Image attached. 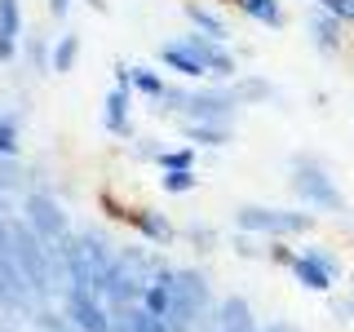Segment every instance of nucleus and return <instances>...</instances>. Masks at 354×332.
Returning a JSON list of instances; mask_svg holds the SVG:
<instances>
[{"label": "nucleus", "instance_id": "38", "mask_svg": "<svg viewBox=\"0 0 354 332\" xmlns=\"http://www.w3.org/2000/svg\"><path fill=\"white\" fill-rule=\"evenodd\" d=\"M217 5H235V0H217Z\"/></svg>", "mask_w": 354, "mask_h": 332}, {"label": "nucleus", "instance_id": "7", "mask_svg": "<svg viewBox=\"0 0 354 332\" xmlns=\"http://www.w3.org/2000/svg\"><path fill=\"white\" fill-rule=\"evenodd\" d=\"M62 315L80 332H111V310L93 288H66L62 293Z\"/></svg>", "mask_w": 354, "mask_h": 332}, {"label": "nucleus", "instance_id": "20", "mask_svg": "<svg viewBox=\"0 0 354 332\" xmlns=\"http://www.w3.org/2000/svg\"><path fill=\"white\" fill-rule=\"evenodd\" d=\"M75 58H80V31H66L53 44V58H49V71H71Z\"/></svg>", "mask_w": 354, "mask_h": 332}, {"label": "nucleus", "instance_id": "27", "mask_svg": "<svg viewBox=\"0 0 354 332\" xmlns=\"http://www.w3.org/2000/svg\"><path fill=\"white\" fill-rule=\"evenodd\" d=\"M49 58H53V49L44 44V36H31V40H27V62H31V71H36V75H44V66H49Z\"/></svg>", "mask_w": 354, "mask_h": 332}, {"label": "nucleus", "instance_id": "31", "mask_svg": "<svg viewBox=\"0 0 354 332\" xmlns=\"http://www.w3.org/2000/svg\"><path fill=\"white\" fill-rule=\"evenodd\" d=\"M133 155L138 160H160V138H133Z\"/></svg>", "mask_w": 354, "mask_h": 332}, {"label": "nucleus", "instance_id": "33", "mask_svg": "<svg viewBox=\"0 0 354 332\" xmlns=\"http://www.w3.org/2000/svg\"><path fill=\"white\" fill-rule=\"evenodd\" d=\"M14 58H18V40L0 31V62H14Z\"/></svg>", "mask_w": 354, "mask_h": 332}, {"label": "nucleus", "instance_id": "8", "mask_svg": "<svg viewBox=\"0 0 354 332\" xmlns=\"http://www.w3.org/2000/svg\"><path fill=\"white\" fill-rule=\"evenodd\" d=\"M124 221L138 230V239L151 243V248H169V243L182 239V230L169 221V213H160V208H147V204H129Z\"/></svg>", "mask_w": 354, "mask_h": 332}, {"label": "nucleus", "instance_id": "16", "mask_svg": "<svg viewBox=\"0 0 354 332\" xmlns=\"http://www.w3.org/2000/svg\"><path fill=\"white\" fill-rule=\"evenodd\" d=\"M230 89H235V98L243 107H261V102H283L279 98V89H274L266 75H235L230 80Z\"/></svg>", "mask_w": 354, "mask_h": 332}, {"label": "nucleus", "instance_id": "1", "mask_svg": "<svg viewBox=\"0 0 354 332\" xmlns=\"http://www.w3.org/2000/svg\"><path fill=\"white\" fill-rule=\"evenodd\" d=\"M160 116L173 120H208V124H230L243 116V102L235 98L230 84H208V89H186V84H169L155 102Z\"/></svg>", "mask_w": 354, "mask_h": 332}, {"label": "nucleus", "instance_id": "19", "mask_svg": "<svg viewBox=\"0 0 354 332\" xmlns=\"http://www.w3.org/2000/svg\"><path fill=\"white\" fill-rule=\"evenodd\" d=\"M129 89L138 98H147V102H160V93L169 84H164V75L155 71V66H147V62H138V66H129Z\"/></svg>", "mask_w": 354, "mask_h": 332}, {"label": "nucleus", "instance_id": "28", "mask_svg": "<svg viewBox=\"0 0 354 332\" xmlns=\"http://www.w3.org/2000/svg\"><path fill=\"white\" fill-rule=\"evenodd\" d=\"M133 332H169L164 328V319H155L151 310H142V302L133 306Z\"/></svg>", "mask_w": 354, "mask_h": 332}, {"label": "nucleus", "instance_id": "11", "mask_svg": "<svg viewBox=\"0 0 354 332\" xmlns=\"http://www.w3.org/2000/svg\"><path fill=\"white\" fill-rule=\"evenodd\" d=\"M129 111H133V89L111 84V93H106V102H102V129L111 133V138H133Z\"/></svg>", "mask_w": 354, "mask_h": 332}, {"label": "nucleus", "instance_id": "26", "mask_svg": "<svg viewBox=\"0 0 354 332\" xmlns=\"http://www.w3.org/2000/svg\"><path fill=\"white\" fill-rule=\"evenodd\" d=\"M0 31L5 36H22V0H0Z\"/></svg>", "mask_w": 354, "mask_h": 332}, {"label": "nucleus", "instance_id": "23", "mask_svg": "<svg viewBox=\"0 0 354 332\" xmlns=\"http://www.w3.org/2000/svg\"><path fill=\"white\" fill-rule=\"evenodd\" d=\"M160 186L169 195H191L199 186V177H195V169H173V173H160Z\"/></svg>", "mask_w": 354, "mask_h": 332}, {"label": "nucleus", "instance_id": "14", "mask_svg": "<svg viewBox=\"0 0 354 332\" xmlns=\"http://www.w3.org/2000/svg\"><path fill=\"white\" fill-rule=\"evenodd\" d=\"M160 66H164V71H173L182 84H186V80H204V75H208L204 66H199V58L186 49L182 40H169V44L160 49Z\"/></svg>", "mask_w": 354, "mask_h": 332}, {"label": "nucleus", "instance_id": "4", "mask_svg": "<svg viewBox=\"0 0 354 332\" xmlns=\"http://www.w3.org/2000/svg\"><path fill=\"white\" fill-rule=\"evenodd\" d=\"M18 217L27 221L44 243L71 239V217H66V208L53 199V191H27V195H22V213Z\"/></svg>", "mask_w": 354, "mask_h": 332}, {"label": "nucleus", "instance_id": "9", "mask_svg": "<svg viewBox=\"0 0 354 332\" xmlns=\"http://www.w3.org/2000/svg\"><path fill=\"white\" fill-rule=\"evenodd\" d=\"M173 293L182 297L191 310L199 315H208V310L217 306V293H213V279H208L199 266H173Z\"/></svg>", "mask_w": 354, "mask_h": 332}, {"label": "nucleus", "instance_id": "37", "mask_svg": "<svg viewBox=\"0 0 354 332\" xmlns=\"http://www.w3.org/2000/svg\"><path fill=\"white\" fill-rule=\"evenodd\" d=\"M88 9H93V14H106V0H84Z\"/></svg>", "mask_w": 354, "mask_h": 332}, {"label": "nucleus", "instance_id": "36", "mask_svg": "<svg viewBox=\"0 0 354 332\" xmlns=\"http://www.w3.org/2000/svg\"><path fill=\"white\" fill-rule=\"evenodd\" d=\"M9 217H14V208H9V195L0 191V221H9Z\"/></svg>", "mask_w": 354, "mask_h": 332}, {"label": "nucleus", "instance_id": "25", "mask_svg": "<svg viewBox=\"0 0 354 332\" xmlns=\"http://www.w3.org/2000/svg\"><path fill=\"white\" fill-rule=\"evenodd\" d=\"M182 239L191 243L195 252H213L217 243H221V239H217V230H213V226H204V221H195V226H186V230H182Z\"/></svg>", "mask_w": 354, "mask_h": 332}, {"label": "nucleus", "instance_id": "2", "mask_svg": "<svg viewBox=\"0 0 354 332\" xmlns=\"http://www.w3.org/2000/svg\"><path fill=\"white\" fill-rule=\"evenodd\" d=\"M288 191L297 195V204L301 208H315V213H346V195H341V186L332 182L328 164L319 160L315 151H297L292 160H288Z\"/></svg>", "mask_w": 354, "mask_h": 332}, {"label": "nucleus", "instance_id": "10", "mask_svg": "<svg viewBox=\"0 0 354 332\" xmlns=\"http://www.w3.org/2000/svg\"><path fill=\"white\" fill-rule=\"evenodd\" d=\"M306 31H310V44H315L319 53H328V58H337V53H346V44H350V36H346V22L341 18H332L328 9H310L306 14Z\"/></svg>", "mask_w": 354, "mask_h": 332}, {"label": "nucleus", "instance_id": "32", "mask_svg": "<svg viewBox=\"0 0 354 332\" xmlns=\"http://www.w3.org/2000/svg\"><path fill=\"white\" fill-rule=\"evenodd\" d=\"M332 319H337V324H350L354 319V297H337V302H332Z\"/></svg>", "mask_w": 354, "mask_h": 332}, {"label": "nucleus", "instance_id": "15", "mask_svg": "<svg viewBox=\"0 0 354 332\" xmlns=\"http://www.w3.org/2000/svg\"><path fill=\"white\" fill-rule=\"evenodd\" d=\"M182 14H186V22H191V31H204V36H213V40H230V36H235L230 22L221 18L213 5H204V0H186Z\"/></svg>", "mask_w": 354, "mask_h": 332}, {"label": "nucleus", "instance_id": "35", "mask_svg": "<svg viewBox=\"0 0 354 332\" xmlns=\"http://www.w3.org/2000/svg\"><path fill=\"white\" fill-rule=\"evenodd\" d=\"M261 332H297L288 319H270V324H261Z\"/></svg>", "mask_w": 354, "mask_h": 332}, {"label": "nucleus", "instance_id": "18", "mask_svg": "<svg viewBox=\"0 0 354 332\" xmlns=\"http://www.w3.org/2000/svg\"><path fill=\"white\" fill-rule=\"evenodd\" d=\"M0 191H5L9 199L31 191V169L18 160V155H0Z\"/></svg>", "mask_w": 354, "mask_h": 332}, {"label": "nucleus", "instance_id": "21", "mask_svg": "<svg viewBox=\"0 0 354 332\" xmlns=\"http://www.w3.org/2000/svg\"><path fill=\"white\" fill-rule=\"evenodd\" d=\"M230 248H235V257H243V261H261V257H266V248H270V239L248 235V230H235Z\"/></svg>", "mask_w": 354, "mask_h": 332}, {"label": "nucleus", "instance_id": "13", "mask_svg": "<svg viewBox=\"0 0 354 332\" xmlns=\"http://www.w3.org/2000/svg\"><path fill=\"white\" fill-rule=\"evenodd\" d=\"M177 133L191 147H230L235 142V129L230 124H208V120H177Z\"/></svg>", "mask_w": 354, "mask_h": 332}, {"label": "nucleus", "instance_id": "3", "mask_svg": "<svg viewBox=\"0 0 354 332\" xmlns=\"http://www.w3.org/2000/svg\"><path fill=\"white\" fill-rule=\"evenodd\" d=\"M315 226L319 217L306 213V208H270V204L235 208V230H248V235H261V239H297V235H310Z\"/></svg>", "mask_w": 354, "mask_h": 332}, {"label": "nucleus", "instance_id": "34", "mask_svg": "<svg viewBox=\"0 0 354 332\" xmlns=\"http://www.w3.org/2000/svg\"><path fill=\"white\" fill-rule=\"evenodd\" d=\"M71 5H75V0H49V14L53 18H66V14H71Z\"/></svg>", "mask_w": 354, "mask_h": 332}, {"label": "nucleus", "instance_id": "24", "mask_svg": "<svg viewBox=\"0 0 354 332\" xmlns=\"http://www.w3.org/2000/svg\"><path fill=\"white\" fill-rule=\"evenodd\" d=\"M18 111H0V155H18Z\"/></svg>", "mask_w": 354, "mask_h": 332}, {"label": "nucleus", "instance_id": "12", "mask_svg": "<svg viewBox=\"0 0 354 332\" xmlns=\"http://www.w3.org/2000/svg\"><path fill=\"white\" fill-rule=\"evenodd\" d=\"M213 319H217V332H261L257 328V315H252V306H248V297H243V293L221 297L217 310H213Z\"/></svg>", "mask_w": 354, "mask_h": 332}, {"label": "nucleus", "instance_id": "17", "mask_svg": "<svg viewBox=\"0 0 354 332\" xmlns=\"http://www.w3.org/2000/svg\"><path fill=\"white\" fill-rule=\"evenodd\" d=\"M235 9L243 18H252L257 27H270V31H279L288 14H283V0H235Z\"/></svg>", "mask_w": 354, "mask_h": 332}, {"label": "nucleus", "instance_id": "29", "mask_svg": "<svg viewBox=\"0 0 354 332\" xmlns=\"http://www.w3.org/2000/svg\"><path fill=\"white\" fill-rule=\"evenodd\" d=\"M319 9H328L332 18H341L346 27H354V0H315Z\"/></svg>", "mask_w": 354, "mask_h": 332}, {"label": "nucleus", "instance_id": "30", "mask_svg": "<svg viewBox=\"0 0 354 332\" xmlns=\"http://www.w3.org/2000/svg\"><path fill=\"white\" fill-rule=\"evenodd\" d=\"M266 257H270L274 266H283V270H288L297 252H292V243H288V239H270V248H266Z\"/></svg>", "mask_w": 354, "mask_h": 332}, {"label": "nucleus", "instance_id": "5", "mask_svg": "<svg viewBox=\"0 0 354 332\" xmlns=\"http://www.w3.org/2000/svg\"><path fill=\"white\" fill-rule=\"evenodd\" d=\"M292 279L301 284V288H310V293H332L337 288V279H341V261H337V252H328V248H301L292 257Z\"/></svg>", "mask_w": 354, "mask_h": 332}, {"label": "nucleus", "instance_id": "22", "mask_svg": "<svg viewBox=\"0 0 354 332\" xmlns=\"http://www.w3.org/2000/svg\"><path fill=\"white\" fill-rule=\"evenodd\" d=\"M195 151L199 147H191V142H186V147H173V151H160V173H173V169H195Z\"/></svg>", "mask_w": 354, "mask_h": 332}, {"label": "nucleus", "instance_id": "6", "mask_svg": "<svg viewBox=\"0 0 354 332\" xmlns=\"http://www.w3.org/2000/svg\"><path fill=\"white\" fill-rule=\"evenodd\" d=\"M177 40L195 53L199 66H204L217 84H230L239 75V62H235V53L226 49V40H213V36H204V31H186V36H177Z\"/></svg>", "mask_w": 354, "mask_h": 332}]
</instances>
